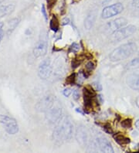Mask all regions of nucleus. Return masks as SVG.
<instances>
[{"mask_svg": "<svg viewBox=\"0 0 139 153\" xmlns=\"http://www.w3.org/2000/svg\"><path fill=\"white\" fill-rule=\"evenodd\" d=\"M127 84L132 90L139 91V73L135 72L128 75L127 76Z\"/></svg>", "mask_w": 139, "mask_h": 153, "instance_id": "12", "label": "nucleus"}, {"mask_svg": "<svg viewBox=\"0 0 139 153\" xmlns=\"http://www.w3.org/2000/svg\"><path fill=\"white\" fill-rule=\"evenodd\" d=\"M0 123L6 126V131L9 134H15L19 131V125L16 119L7 115L0 114Z\"/></svg>", "mask_w": 139, "mask_h": 153, "instance_id": "8", "label": "nucleus"}, {"mask_svg": "<svg viewBox=\"0 0 139 153\" xmlns=\"http://www.w3.org/2000/svg\"><path fill=\"white\" fill-rule=\"evenodd\" d=\"M56 1L57 0H48V2H47V3H48V9H52L55 6L56 3Z\"/></svg>", "mask_w": 139, "mask_h": 153, "instance_id": "28", "label": "nucleus"}, {"mask_svg": "<svg viewBox=\"0 0 139 153\" xmlns=\"http://www.w3.org/2000/svg\"><path fill=\"white\" fill-rule=\"evenodd\" d=\"M76 139L82 147L87 146L88 141V133L86 127L83 125L78 126L76 131Z\"/></svg>", "mask_w": 139, "mask_h": 153, "instance_id": "10", "label": "nucleus"}, {"mask_svg": "<svg viewBox=\"0 0 139 153\" xmlns=\"http://www.w3.org/2000/svg\"><path fill=\"white\" fill-rule=\"evenodd\" d=\"M14 10H15V6L13 4L0 6V18L9 15L11 13H13Z\"/></svg>", "mask_w": 139, "mask_h": 153, "instance_id": "14", "label": "nucleus"}, {"mask_svg": "<svg viewBox=\"0 0 139 153\" xmlns=\"http://www.w3.org/2000/svg\"><path fill=\"white\" fill-rule=\"evenodd\" d=\"M4 36V30H3V23L0 22V43L2 42Z\"/></svg>", "mask_w": 139, "mask_h": 153, "instance_id": "26", "label": "nucleus"}, {"mask_svg": "<svg viewBox=\"0 0 139 153\" xmlns=\"http://www.w3.org/2000/svg\"><path fill=\"white\" fill-rule=\"evenodd\" d=\"M85 67H86V69H87L88 71H93L95 68V64L92 61L87 62Z\"/></svg>", "mask_w": 139, "mask_h": 153, "instance_id": "22", "label": "nucleus"}, {"mask_svg": "<svg viewBox=\"0 0 139 153\" xmlns=\"http://www.w3.org/2000/svg\"><path fill=\"white\" fill-rule=\"evenodd\" d=\"M114 138L115 141H116L119 145H120V146H126V145L129 144L130 142H131L129 138L124 136V135L121 134L120 133H118V134H117L116 135H114Z\"/></svg>", "mask_w": 139, "mask_h": 153, "instance_id": "15", "label": "nucleus"}, {"mask_svg": "<svg viewBox=\"0 0 139 153\" xmlns=\"http://www.w3.org/2000/svg\"><path fill=\"white\" fill-rule=\"evenodd\" d=\"M41 12L43 13V16L45 18V20L47 21V19H48V17H47V13H46V8H45L44 5L42 6V9H41Z\"/></svg>", "mask_w": 139, "mask_h": 153, "instance_id": "29", "label": "nucleus"}, {"mask_svg": "<svg viewBox=\"0 0 139 153\" xmlns=\"http://www.w3.org/2000/svg\"><path fill=\"white\" fill-rule=\"evenodd\" d=\"M73 124L67 117H63L56 123L53 132V139L57 145L70 141L73 136Z\"/></svg>", "mask_w": 139, "mask_h": 153, "instance_id": "1", "label": "nucleus"}, {"mask_svg": "<svg viewBox=\"0 0 139 153\" xmlns=\"http://www.w3.org/2000/svg\"><path fill=\"white\" fill-rule=\"evenodd\" d=\"M136 31H137V28L134 25H129V26L121 27L111 34V41L114 43L121 41L123 39L132 36L134 33H135Z\"/></svg>", "mask_w": 139, "mask_h": 153, "instance_id": "4", "label": "nucleus"}, {"mask_svg": "<svg viewBox=\"0 0 139 153\" xmlns=\"http://www.w3.org/2000/svg\"><path fill=\"white\" fill-rule=\"evenodd\" d=\"M50 29L54 31V32H57L58 30H59V19H57V17L56 16H54L52 17V19L50 20Z\"/></svg>", "mask_w": 139, "mask_h": 153, "instance_id": "17", "label": "nucleus"}, {"mask_svg": "<svg viewBox=\"0 0 139 153\" xmlns=\"http://www.w3.org/2000/svg\"><path fill=\"white\" fill-rule=\"evenodd\" d=\"M132 6L134 10L139 13V0H132Z\"/></svg>", "mask_w": 139, "mask_h": 153, "instance_id": "23", "label": "nucleus"}, {"mask_svg": "<svg viewBox=\"0 0 139 153\" xmlns=\"http://www.w3.org/2000/svg\"><path fill=\"white\" fill-rule=\"evenodd\" d=\"M62 24L63 25H66V24H68L69 22H71V21H70V19L69 18H64V19H63V21H62Z\"/></svg>", "mask_w": 139, "mask_h": 153, "instance_id": "31", "label": "nucleus"}, {"mask_svg": "<svg viewBox=\"0 0 139 153\" xmlns=\"http://www.w3.org/2000/svg\"><path fill=\"white\" fill-rule=\"evenodd\" d=\"M82 60H80V59H78V58H75V59H74L72 61V68H77L78 66L81 64Z\"/></svg>", "mask_w": 139, "mask_h": 153, "instance_id": "24", "label": "nucleus"}, {"mask_svg": "<svg viewBox=\"0 0 139 153\" xmlns=\"http://www.w3.org/2000/svg\"><path fill=\"white\" fill-rule=\"evenodd\" d=\"M112 0H100V3L102 5H106V4H108L109 2H111Z\"/></svg>", "mask_w": 139, "mask_h": 153, "instance_id": "32", "label": "nucleus"}, {"mask_svg": "<svg viewBox=\"0 0 139 153\" xmlns=\"http://www.w3.org/2000/svg\"><path fill=\"white\" fill-rule=\"evenodd\" d=\"M128 66L130 68H138V67H139V56L131 60L128 63Z\"/></svg>", "mask_w": 139, "mask_h": 153, "instance_id": "18", "label": "nucleus"}, {"mask_svg": "<svg viewBox=\"0 0 139 153\" xmlns=\"http://www.w3.org/2000/svg\"><path fill=\"white\" fill-rule=\"evenodd\" d=\"M124 6L120 2H117L111 6H108L104 8L102 10L101 17L103 19H109L111 17L119 15L120 13L124 11Z\"/></svg>", "mask_w": 139, "mask_h": 153, "instance_id": "7", "label": "nucleus"}, {"mask_svg": "<svg viewBox=\"0 0 139 153\" xmlns=\"http://www.w3.org/2000/svg\"><path fill=\"white\" fill-rule=\"evenodd\" d=\"M127 23H128V20L125 18L120 17V18H117L114 20L108 22L107 26H106V29H107V31L108 33L112 34L116 30H119L121 27H124Z\"/></svg>", "mask_w": 139, "mask_h": 153, "instance_id": "9", "label": "nucleus"}, {"mask_svg": "<svg viewBox=\"0 0 139 153\" xmlns=\"http://www.w3.org/2000/svg\"><path fill=\"white\" fill-rule=\"evenodd\" d=\"M45 112H46V119L48 120L50 123H57L58 121L61 119L63 110H62L61 105L58 101L57 99L55 98L51 105L46 109Z\"/></svg>", "mask_w": 139, "mask_h": 153, "instance_id": "3", "label": "nucleus"}, {"mask_svg": "<svg viewBox=\"0 0 139 153\" xmlns=\"http://www.w3.org/2000/svg\"><path fill=\"white\" fill-rule=\"evenodd\" d=\"M135 127H136V128H137L138 130V131H139V119L136 121V122H135Z\"/></svg>", "mask_w": 139, "mask_h": 153, "instance_id": "34", "label": "nucleus"}, {"mask_svg": "<svg viewBox=\"0 0 139 153\" xmlns=\"http://www.w3.org/2000/svg\"><path fill=\"white\" fill-rule=\"evenodd\" d=\"M95 21H96V14L94 13H91L88 14L84 19V27L86 30H91L94 25Z\"/></svg>", "mask_w": 139, "mask_h": 153, "instance_id": "13", "label": "nucleus"}, {"mask_svg": "<svg viewBox=\"0 0 139 153\" xmlns=\"http://www.w3.org/2000/svg\"><path fill=\"white\" fill-rule=\"evenodd\" d=\"M104 130H105V131H107V132H108V133H111V132H112V130H111V125H104Z\"/></svg>", "mask_w": 139, "mask_h": 153, "instance_id": "30", "label": "nucleus"}, {"mask_svg": "<svg viewBox=\"0 0 139 153\" xmlns=\"http://www.w3.org/2000/svg\"><path fill=\"white\" fill-rule=\"evenodd\" d=\"M80 49V46L76 43H74L71 47H70V52L77 53Z\"/></svg>", "mask_w": 139, "mask_h": 153, "instance_id": "21", "label": "nucleus"}, {"mask_svg": "<svg viewBox=\"0 0 139 153\" xmlns=\"http://www.w3.org/2000/svg\"><path fill=\"white\" fill-rule=\"evenodd\" d=\"M138 53H139V51H138Z\"/></svg>", "mask_w": 139, "mask_h": 153, "instance_id": "36", "label": "nucleus"}, {"mask_svg": "<svg viewBox=\"0 0 139 153\" xmlns=\"http://www.w3.org/2000/svg\"><path fill=\"white\" fill-rule=\"evenodd\" d=\"M48 50V37L46 33H41L39 39L33 49V55L36 57L45 56Z\"/></svg>", "mask_w": 139, "mask_h": 153, "instance_id": "5", "label": "nucleus"}, {"mask_svg": "<svg viewBox=\"0 0 139 153\" xmlns=\"http://www.w3.org/2000/svg\"><path fill=\"white\" fill-rule=\"evenodd\" d=\"M2 0H0V2H2Z\"/></svg>", "mask_w": 139, "mask_h": 153, "instance_id": "35", "label": "nucleus"}, {"mask_svg": "<svg viewBox=\"0 0 139 153\" xmlns=\"http://www.w3.org/2000/svg\"><path fill=\"white\" fill-rule=\"evenodd\" d=\"M71 93H72V91H71V88H66V89L63 90V95H64L65 97H67L71 95Z\"/></svg>", "mask_w": 139, "mask_h": 153, "instance_id": "27", "label": "nucleus"}, {"mask_svg": "<svg viewBox=\"0 0 139 153\" xmlns=\"http://www.w3.org/2000/svg\"><path fill=\"white\" fill-rule=\"evenodd\" d=\"M96 141L97 144L100 149V151L102 152L113 153L114 152L110 141L105 137H99V138H97Z\"/></svg>", "mask_w": 139, "mask_h": 153, "instance_id": "11", "label": "nucleus"}, {"mask_svg": "<svg viewBox=\"0 0 139 153\" xmlns=\"http://www.w3.org/2000/svg\"><path fill=\"white\" fill-rule=\"evenodd\" d=\"M135 104H136V105H137L138 108H139V95L137 97H136V99H135Z\"/></svg>", "mask_w": 139, "mask_h": 153, "instance_id": "33", "label": "nucleus"}, {"mask_svg": "<svg viewBox=\"0 0 139 153\" xmlns=\"http://www.w3.org/2000/svg\"><path fill=\"white\" fill-rule=\"evenodd\" d=\"M73 98L75 100V101H77L78 99L80 98V92L78 90H74V92H73Z\"/></svg>", "mask_w": 139, "mask_h": 153, "instance_id": "25", "label": "nucleus"}, {"mask_svg": "<svg viewBox=\"0 0 139 153\" xmlns=\"http://www.w3.org/2000/svg\"><path fill=\"white\" fill-rule=\"evenodd\" d=\"M75 80H76V74H72L70 76H68L66 80V83L67 84H74L75 83Z\"/></svg>", "mask_w": 139, "mask_h": 153, "instance_id": "20", "label": "nucleus"}, {"mask_svg": "<svg viewBox=\"0 0 139 153\" xmlns=\"http://www.w3.org/2000/svg\"><path fill=\"white\" fill-rule=\"evenodd\" d=\"M121 126L124 128H131L132 126V120L131 118H126L121 121Z\"/></svg>", "mask_w": 139, "mask_h": 153, "instance_id": "19", "label": "nucleus"}, {"mask_svg": "<svg viewBox=\"0 0 139 153\" xmlns=\"http://www.w3.org/2000/svg\"><path fill=\"white\" fill-rule=\"evenodd\" d=\"M138 50V46L135 43L129 42L124 43L120 47L114 49L110 53L109 58L111 61H120L125 60L135 53Z\"/></svg>", "mask_w": 139, "mask_h": 153, "instance_id": "2", "label": "nucleus"}, {"mask_svg": "<svg viewBox=\"0 0 139 153\" xmlns=\"http://www.w3.org/2000/svg\"><path fill=\"white\" fill-rule=\"evenodd\" d=\"M53 73V64L50 58H46L41 62L38 67V75L42 80L50 78Z\"/></svg>", "mask_w": 139, "mask_h": 153, "instance_id": "6", "label": "nucleus"}, {"mask_svg": "<svg viewBox=\"0 0 139 153\" xmlns=\"http://www.w3.org/2000/svg\"><path fill=\"white\" fill-rule=\"evenodd\" d=\"M20 19L19 18H15V19H13L8 22V26H7V33L9 34L13 32V30H15L16 27L18 26L19 22Z\"/></svg>", "mask_w": 139, "mask_h": 153, "instance_id": "16", "label": "nucleus"}]
</instances>
